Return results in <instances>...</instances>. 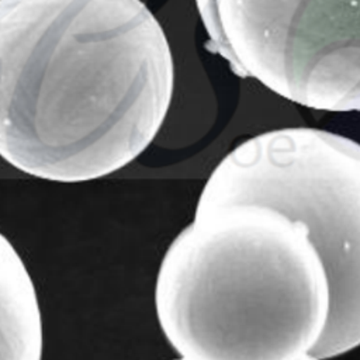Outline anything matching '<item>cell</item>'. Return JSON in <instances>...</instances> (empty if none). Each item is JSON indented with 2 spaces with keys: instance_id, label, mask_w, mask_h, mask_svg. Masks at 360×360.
<instances>
[{
  "instance_id": "1",
  "label": "cell",
  "mask_w": 360,
  "mask_h": 360,
  "mask_svg": "<svg viewBox=\"0 0 360 360\" xmlns=\"http://www.w3.org/2000/svg\"><path fill=\"white\" fill-rule=\"evenodd\" d=\"M174 65L141 0H0V156L80 183L138 158L167 114Z\"/></svg>"
},
{
  "instance_id": "2",
  "label": "cell",
  "mask_w": 360,
  "mask_h": 360,
  "mask_svg": "<svg viewBox=\"0 0 360 360\" xmlns=\"http://www.w3.org/2000/svg\"><path fill=\"white\" fill-rule=\"evenodd\" d=\"M155 308L183 360H300L326 326L329 283L304 224L224 204L195 211L169 245Z\"/></svg>"
},
{
  "instance_id": "3",
  "label": "cell",
  "mask_w": 360,
  "mask_h": 360,
  "mask_svg": "<svg viewBox=\"0 0 360 360\" xmlns=\"http://www.w3.org/2000/svg\"><path fill=\"white\" fill-rule=\"evenodd\" d=\"M269 205L305 225L329 283V315L311 356L360 346V143L323 129L283 128L238 145L212 170L195 211Z\"/></svg>"
},
{
  "instance_id": "4",
  "label": "cell",
  "mask_w": 360,
  "mask_h": 360,
  "mask_svg": "<svg viewBox=\"0 0 360 360\" xmlns=\"http://www.w3.org/2000/svg\"><path fill=\"white\" fill-rule=\"evenodd\" d=\"M205 48L240 77L323 111H360V0H195Z\"/></svg>"
},
{
  "instance_id": "5",
  "label": "cell",
  "mask_w": 360,
  "mask_h": 360,
  "mask_svg": "<svg viewBox=\"0 0 360 360\" xmlns=\"http://www.w3.org/2000/svg\"><path fill=\"white\" fill-rule=\"evenodd\" d=\"M44 329L34 281L0 232V360H42Z\"/></svg>"
},
{
  "instance_id": "6",
  "label": "cell",
  "mask_w": 360,
  "mask_h": 360,
  "mask_svg": "<svg viewBox=\"0 0 360 360\" xmlns=\"http://www.w3.org/2000/svg\"><path fill=\"white\" fill-rule=\"evenodd\" d=\"M177 360H183V359H177ZM300 360H319V359H316V357H314V356H311V354H307V356H304V357L300 359Z\"/></svg>"
}]
</instances>
